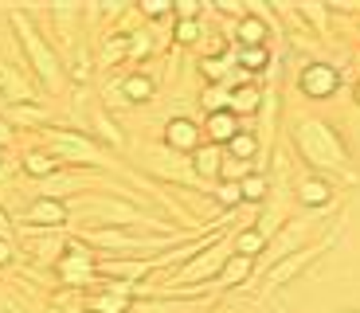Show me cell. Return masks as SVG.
I'll use <instances>...</instances> for the list:
<instances>
[{
  "instance_id": "1",
  "label": "cell",
  "mask_w": 360,
  "mask_h": 313,
  "mask_svg": "<svg viewBox=\"0 0 360 313\" xmlns=\"http://www.w3.org/2000/svg\"><path fill=\"white\" fill-rule=\"evenodd\" d=\"M294 141L302 145V153H306L314 165H341L345 161L341 141L333 137V129H329L325 122H297Z\"/></svg>"
},
{
  "instance_id": "2",
  "label": "cell",
  "mask_w": 360,
  "mask_h": 313,
  "mask_svg": "<svg viewBox=\"0 0 360 313\" xmlns=\"http://www.w3.org/2000/svg\"><path fill=\"white\" fill-rule=\"evenodd\" d=\"M337 71L329 67V63H306V71L297 75V87H302V94H309V98H333L337 94Z\"/></svg>"
},
{
  "instance_id": "3",
  "label": "cell",
  "mask_w": 360,
  "mask_h": 313,
  "mask_svg": "<svg viewBox=\"0 0 360 313\" xmlns=\"http://www.w3.org/2000/svg\"><path fill=\"white\" fill-rule=\"evenodd\" d=\"M12 20H16V27H20V39H24L27 55L36 59V67H39V75H44V82H51V87H55V82H59V67H55V55L47 51V47H44V39H39L36 32L27 27V20L20 16V12H16Z\"/></svg>"
},
{
  "instance_id": "4",
  "label": "cell",
  "mask_w": 360,
  "mask_h": 313,
  "mask_svg": "<svg viewBox=\"0 0 360 313\" xmlns=\"http://www.w3.org/2000/svg\"><path fill=\"white\" fill-rule=\"evenodd\" d=\"M165 141H169V149L176 153H192L200 141V129L188 122V117H172L169 125H165Z\"/></svg>"
},
{
  "instance_id": "5",
  "label": "cell",
  "mask_w": 360,
  "mask_h": 313,
  "mask_svg": "<svg viewBox=\"0 0 360 313\" xmlns=\"http://www.w3.org/2000/svg\"><path fill=\"white\" fill-rule=\"evenodd\" d=\"M192 169L200 177H219L224 172V149L219 145H196L192 149Z\"/></svg>"
},
{
  "instance_id": "6",
  "label": "cell",
  "mask_w": 360,
  "mask_h": 313,
  "mask_svg": "<svg viewBox=\"0 0 360 313\" xmlns=\"http://www.w3.org/2000/svg\"><path fill=\"white\" fill-rule=\"evenodd\" d=\"M90 270H94V259H90L82 247H71V255H67L63 262H59V274L67 278V282H86Z\"/></svg>"
},
{
  "instance_id": "7",
  "label": "cell",
  "mask_w": 360,
  "mask_h": 313,
  "mask_svg": "<svg viewBox=\"0 0 360 313\" xmlns=\"http://www.w3.org/2000/svg\"><path fill=\"white\" fill-rule=\"evenodd\" d=\"M224 262H227L224 250H219V247H207V255H200L196 262H188V267L180 270L176 282H188V278H204V274H212L216 267H224Z\"/></svg>"
},
{
  "instance_id": "8",
  "label": "cell",
  "mask_w": 360,
  "mask_h": 313,
  "mask_svg": "<svg viewBox=\"0 0 360 313\" xmlns=\"http://www.w3.org/2000/svg\"><path fill=\"white\" fill-rule=\"evenodd\" d=\"M207 134H212V145H227L235 134H239V122H235V114H231V110L207 114Z\"/></svg>"
},
{
  "instance_id": "9",
  "label": "cell",
  "mask_w": 360,
  "mask_h": 313,
  "mask_svg": "<svg viewBox=\"0 0 360 313\" xmlns=\"http://www.w3.org/2000/svg\"><path fill=\"white\" fill-rule=\"evenodd\" d=\"M32 219L44 224V227H55V224L67 219V207L59 204V200H36V204H32Z\"/></svg>"
},
{
  "instance_id": "10",
  "label": "cell",
  "mask_w": 360,
  "mask_h": 313,
  "mask_svg": "<svg viewBox=\"0 0 360 313\" xmlns=\"http://www.w3.org/2000/svg\"><path fill=\"white\" fill-rule=\"evenodd\" d=\"M329 184L325 180H317V177H309V180H302V188H297V200L302 204H309V207H321V204H329Z\"/></svg>"
},
{
  "instance_id": "11",
  "label": "cell",
  "mask_w": 360,
  "mask_h": 313,
  "mask_svg": "<svg viewBox=\"0 0 360 313\" xmlns=\"http://www.w3.org/2000/svg\"><path fill=\"white\" fill-rule=\"evenodd\" d=\"M126 302H129L126 286H110L106 294L94 298V305H90V309H94V313H126Z\"/></svg>"
},
{
  "instance_id": "12",
  "label": "cell",
  "mask_w": 360,
  "mask_h": 313,
  "mask_svg": "<svg viewBox=\"0 0 360 313\" xmlns=\"http://www.w3.org/2000/svg\"><path fill=\"white\" fill-rule=\"evenodd\" d=\"M247 270H251V259H243V255H231V259L219 267V282L224 286H235V282H243Z\"/></svg>"
},
{
  "instance_id": "13",
  "label": "cell",
  "mask_w": 360,
  "mask_h": 313,
  "mask_svg": "<svg viewBox=\"0 0 360 313\" xmlns=\"http://www.w3.org/2000/svg\"><path fill=\"white\" fill-rule=\"evenodd\" d=\"M235 36H239V44H243V47H262V44H266V27H262V20L247 16Z\"/></svg>"
},
{
  "instance_id": "14",
  "label": "cell",
  "mask_w": 360,
  "mask_h": 313,
  "mask_svg": "<svg viewBox=\"0 0 360 313\" xmlns=\"http://www.w3.org/2000/svg\"><path fill=\"white\" fill-rule=\"evenodd\" d=\"M55 145L63 153H75V157H82V161H90L94 157V145L86 141V137H75V134H55Z\"/></svg>"
},
{
  "instance_id": "15",
  "label": "cell",
  "mask_w": 360,
  "mask_h": 313,
  "mask_svg": "<svg viewBox=\"0 0 360 313\" xmlns=\"http://www.w3.org/2000/svg\"><path fill=\"white\" fill-rule=\"evenodd\" d=\"M262 247H266V235L262 231H243L239 239H235V255H243V259H255Z\"/></svg>"
},
{
  "instance_id": "16",
  "label": "cell",
  "mask_w": 360,
  "mask_h": 313,
  "mask_svg": "<svg viewBox=\"0 0 360 313\" xmlns=\"http://www.w3.org/2000/svg\"><path fill=\"white\" fill-rule=\"evenodd\" d=\"M255 149H259V141H255L251 134H243V129H239V134L227 141V153H231L235 161H247V157H255Z\"/></svg>"
},
{
  "instance_id": "17",
  "label": "cell",
  "mask_w": 360,
  "mask_h": 313,
  "mask_svg": "<svg viewBox=\"0 0 360 313\" xmlns=\"http://www.w3.org/2000/svg\"><path fill=\"white\" fill-rule=\"evenodd\" d=\"M122 90H126L134 102H145L149 94H153V79H145V75H129V79L122 82Z\"/></svg>"
},
{
  "instance_id": "18",
  "label": "cell",
  "mask_w": 360,
  "mask_h": 313,
  "mask_svg": "<svg viewBox=\"0 0 360 313\" xmlns=\"http://www.w3.org/2000/svg\"><path fill=\"white\" fill-rule=\"evenodd\" d=\"M309 255H314V250L306 247V250H297V255H294V259H290V262H278V267H274V274H270V286H278V282H286V278L294 274V270L302 267V262H306Z\"/></svg>"
},
{
  "instance_id": "19",
  "label": "cell",
  "mask_w": 360,
  "mask_h": 313,
  "mask_svg": "<svg viewBox=\"0 0 360 313\" xmlns=\"http://www.w3.org/2000/svg\"><path fill=\"white\" fill-rule=\"evenodd\" d=\"M24 169L32 172V177H51V172L59 169V161H55V157H47V153H32V157L24 161Z\"/></svg>"
},
{
  "instance_id": "20",
  "label": "cell",
  "mask_w": 360,
  "mask_h": 313,
  "mask_svg": "<svg viewBox=\"0 0 360 313\" xmlns=\"http://www.w3.org/2000/svg\"><path fill=\"white\" fill-rule=\"evenodd\" d=\"M235 110H259V90H255V87L231 90V114H235Z\"/></svg>"
},
{
  "instance_id": "21",
  "label": "cell",
  "mask_w": 360,
  "mask_h": 313,
  "mask_svg": "<svg viewBox=\"0 0 360 313\" xmlns=\"http://www.w3.org/2000/svg\"><path fill=\"white\" fill-rule=\"evenodd\" d=\"M239 63H243L247 71H262L270 63V55H266V47H243V51H239Z\"/></svg>"
},
{
  "instance_id": "22",
  "label": "cell",
  "mask_w": 360,
  "mask_h": 313,
  "mask_svg": "<svg viewBox=\"0 0 360 313\" xmlns=\"http://www.w3.org/2000/svg\"><path fill=\"white\" fill-rule=\"evenodd\" d=\"M207 114H219V110H231V90H224V87H212L207 90Z\"/></svg>"
},
{
  "instance_id": "23",
  "label": "cell",
  "mask_w": 360,
  "mask_h": 313,
  "mask_svg": "<svg viewBox=\"0 0 360 313\" xmlns=\"http://www.w3.org/2000/svg\"><path fill=\"white\" fill-rule=\"evenodd\" d=\"M239 192H243V200H262L266 196V177H247L239 184Z\"/></svg>"
},
{
  "instance_id": "24",
  "label": "cell",
  "mask_w": 360,
  "mask_h": 313,
  "mask_svg": "<svg viewBox=\"0 0 360 313\" xmlns=\"http://www.w3.org/2000/svg\"><path fill=\"white\" fill-rule=\"evenodd\" d=\"M216 200H219V204H227V207H231V204H239V200H243V192H239V184L224 180V184L216 188Z\"/></svg>"
},
{
  "instance_id": "25",
  "label": "cell",
  "mask_w": 360,
  "mask_h": 313,
  "mask_svg": "<svg viewBox=\"0 0 360 313\" xmlns=\"http://www.w3.org/2000/svg\"><path fill=\"white\" fill-rule=\"evenodd\" d=\"M176 39H180V44L200 39V24H196V20H180V24H176Z\"/></svg>"
},
{
  "instance_id": "26",
  "label": "cell",
  "mask_w": 360,
  "mask_h": 313,
  "mask_svg": "<svg viewBox=\"0 0 360 313\" xmlns=\"http://www.w3.org/2000/svg\"><path fill=\"white\" fill-rule=\"evenodd\" d=\"M106 270H110V274H129V278H141L149 267H145V262H117V267H106Z\"/></svg>"
},
{
  "instance_id": "27",
  "label": "cell",
  "mask_w": 360,
  "mask_h": 313,
  "mask_svg": "<svg viewBox=\"0 0 360 313\" xmlns=\"http://www.w3.org/2000/svg\"><path fill=\"white\" fill-rule=\"evenodd\" d=\"M227 67H231L227 59H204V67H200V71H204L207 79H224V71H227Z\"/></svg>"
},
{
  "instance_id": "28",
  "label": "cell",
  "mask_w": 360,
  "mask_h": 313,
  "mask_svg": "<svg viewBox=\"0 0 360 313\" xmlns=\"http://www.w3.org/2000/svg\"><path fill=\"white\" fill-rule=\"evenodd\" d=\"M172 12H176L180 20H196V16H200V4H196V0H180Z\"/></svg>"
},
{
  "instance_id": "29",
  "label": "cell",
  "mask_w": 360,
  "mask_h": 313,
  "mask_svg": "<svg viewBox=\"0 0 360 313\" xmlns=\"http://www.w3.org/2000/svg\"><path fill=\"white\" fill-rule=\"evenodd\" d=\"M141 12H145V16H169L172 8H169V4H161V0H149V4H145Z\"/></svg>"
},
{
  "instance_id": "30",
  "label": "cell",
  "mask_w": 360,
  "mask_h": 313,
  "mask_svg": "<svg viewBox=\"0 0 360 313\" xmlns=\"http://www.w3.org/2000/svg\"><path fill=\"white\" fill-rule=\"evenodd\" d=\"M8 259H12V247H8L4 239H0V262H8Z\"/></svg>"
},
{
  "instance_id": "31",
  "label": "cell",
  "mask_w": 360,
  "mask_h": 313,
  "mask_svg": "<svg viewBox=\"0 0 360 313\" xmlns=\"http://www.w3.org/2000/svg\"><path fill=\"white\" fill-rule=\"evenodd\" d=\"M356 102H360V82H356Z\"/></svg>"
},
{
  "instance_id": "32",
  "label": "cell",
  "mask_w": 360,
  "mask_h": 313,
  "mask_svg": "<svg viewBox=\"0 0 360 313\" xmlns=\"http://www.w3.org/2000/svg\"><path fill=\"white\" fill-rule=\"evenodd\" d=\"M0 161H4V149H0Z\"/></svg>"
}]
</instances>
